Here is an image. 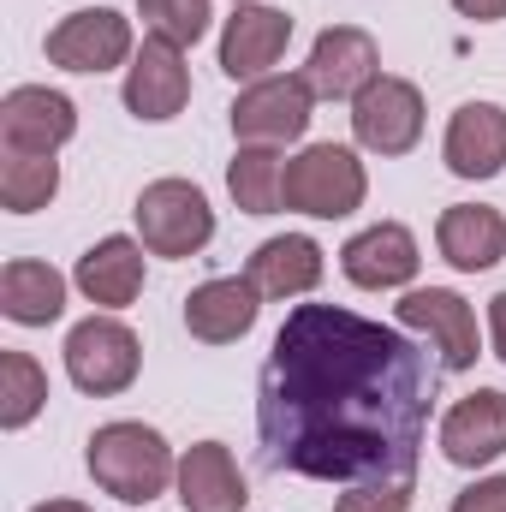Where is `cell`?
Masks as SVG:
<instances>
[{
    "label": "cell",
    "instance_id": "cell-1",
    "mask_svg": "<svg viewBox=\"0 0 506 512\" xmlns=\"http://www.w3.org/2000/svg\"><path fill=\"white\" fill-rule=\"evenodd\" d=\"M441 364L399 328L340 304H298L256 382V435L274 471L316 483H417Z\"/></svg>",
    "mask_w": 506,
    "mask_h": 512
},
{
    "label": "cell",
    "instance_id": "cell-2",
    "mask_svg": "<svg viewBox=\"0 0 506 512\" xmlns=\"http://www.w3.org/2000/svg\"><path fill=\"white\" fill-rule=\"evenodd\" d=\"M84 465H90L96 489L126 501V507H149L179 483V459H173L167 435L149 429V423H102L90 435Z\"/></svg>",
    "mask_w": 506,
    "mask_h": 512
},
{
    "label": "cell",
    "instance_id": "cell-3",
    "mask_svg": "<svg viewBox=\"0 0 506 512\" xmlns=\"http://www.w3.org/2000/svg\"><path fill=\"white\" fill-rule=\"evenodd\" d=\"M370 197V173L346 143H310L286 161V209L310 221H346Z\"/></svg>",
    "mask_w": 506,
    "mask_h": 512
},
{
    "label": "cell",
    "instance_id": "cell-4",
    "mask_svg": "<svg viewBox=\"0 0 506 512\" xmlns=\"http://www.w3.org/2000/svg\"><path fill=\"white\" fill-rule=\"evenodd\" d=\"M137 239L149 256H197L215 239V209L191 179H155L137 191Z\"/></svg>",
    "mask_w": 506,
    "mask_h": 512
},
{
    "label": "cell",
    "instance_id": "cell-5",
    "mask_svg": "<svg viewBox=\"0 0 506 512\" xmlns=\"http://www.w3.org/2000/svg\"><path fill=\"white\" fill-rule=\"evenodd\" d=\"M137 370H143V340L120 316H90L66 334V376H72L78 393L114 399L137 382Z\"/></svg>",
    "mask_w": 506,
    "mask_h": 512
},
{
    "label": "cell",
    "instance_id": "cell-6",
    "mask_svg": "<svg viewBox=\"0 0 506 512\" xmlns=\"http://www.w3.org/2000/svg\"><path fill=\"white\" fill-rule=\"evenodd\" d=\"M310 108H316V90L304 84V72H268V78H256V84L239 90L227 120H233L239 143L280 149V143H298L310 131Z\"/></svg>",
    "mask_w": 506,
    "mask_h": 512
},
{
    "label": "cell",
    "instance_id": "cell-7",
    "mask_svg": "<svg viewBox=\"0 0 506 512\" xmlns=\"http://www.w3.org/2000/svg\"><path fill=\"white\" fill-rule=\"evenodd\" d=\"M381 78V48L370 30L358 24H334L316 36L310 60H304V84L316 90V102H358Z\"/></svg>",
    "mask_w": 506,
    "mask_h": 512
},
{
    "label": "cell",
    "instance_id": "cell-8",
    "mask_svg": "<svg viewBox=\"0 0 506 512\" xmlns=\"http://www.w3.org/2000/svg\"><path fill=\"white\" fill-rule=\"evenodd\" d=\"M352 137L370 155H411L417 137H423V90L411 78H387L381 72L376 84L352 102Z\"/></svg>",
    "mask_w": 506,
    "mask_h": 512
},
{
    "label": "cell",
    "instance_id": "cell-9",
    "mask_svg": "<svg viewBox=\"0 0 506 512\" xmlns=\"http://www.w3.org/2000/svg\"><path fill=\"white\" fill-rule=\"evenodd\" d=\"M131 54V18H120L114 6H84L48 30V66L60 72H114L131 66Z\"/></svg>",
    "mask_w": 506,
    "mask_h": 512
},
{
    "label": "cell",
    "instance_id": "cell-10",
    "mask_svg": "<svg viewBox=\"0 0 506 512\" xmlns=\"http://www.w3.org/2000/svg\"><path fill=\"white\" fill-rule=\"evenodd\" d=\"M393 316H399V328L435 340L441 370H471V364L483 358V352H477V310H471L459 292H447V286H417V292H405V298L393 304Z\"/></svg>",
    "mask_w": 506,
    "mask_h": 512
},
{
    "label": "cell",
    "instance_id": "cell-11",
    "mask_svg": "<svg viewBox=\"0 0 506 512\" xmlns=\"http://www.w3.org/2000/svg\"><path fill=\"white\" fill-rule=\"evenodd\" d=\"M120 96H126L131 120H149V126L179 120V114H185V102H191V66H185V48H173V42L149 36V42L131 54L126 90H120Z\"/></svg>",
    "mask_w": 506,
    "mask_h": 512
},
{
    "label": "cell",
    "instance_id": "cell-12",
    "mask_svg": "<svg viewBox=\"0 0 506 512\" xmlns=\"http://www.w3.org/2000/svg\"><path fill=\"white\" fill-rule=\"evenodd\" d=\"M78 137V108L72 96L48 90V84H18L0 102V143L24 149V155H54L60 143Z\"/></svg>",
    "mask_w": 506,
    "mask_h": 512
},
{
    "label": "cell",
    "instance_id": "cell-13",
    "mask_svg": "<svg viewBox=\"0 0 506 512\" xmlns=\"http://www.w3.org/2000/svg\"><path fill=\"white\" fill-rule=\"evenodd\" d=\"M286 42H292V18L280 6L245 0V6H233V18L221 30V72L233 84H256V78H268L280 66Z\"/></svg>",
    "mask_w": 506,
    "mask_h": 512
},
{
    "label": "cell",
    "instance_id": "cell-14",
    "mask_svg": "<svg viewBox=\"0 0 506 512\" xmlns=\"http://www.w3.org/2000/svg\"><path fill=\"white\" fill-rule=\"evenodd\" d=\"M501 453H506V393L477 387L441 417V459L459 465V471H477V465H495Z\"/></svg>",
    "mask_w": 506,
    "mask_h": 512
},
{
    "label": "cell",
    "instance_id": "cell-15",
    "mask_svg": "<svg viewBox=\"0 0 506 512\" xmlns=\"http://www.w3.org/2000/svg\"><path fill=\"white\" fill-rule=\"evenodd\" d=\"M262 316V292H256L251 274H221V280H203L191 298H185V328L191 340L203 346H233L245 340Z\"/></svg>",
    "mask_w": 506,
    "mask_h": 512
},
{
    "label": "cell",
    "instance_id": "cell-16",
    "mask_svg": "<svg viewBox=\"0 0 506 512\" xmlns=\"http://www.w3.org/2000/svg\"><path fill=\"white\" fill-rule=\"evenodd\" d=\"M417 262H423V256H417V239H411V227H399V221H376V227L352 233L346 251H340L346 280L364 286V292L411 286V280H417Z\"/></svg>",
    "mask_w": 506,
    "mask_h": 512
},
{
    "label": "cell",
    "instance_id": "cell-17",
    "mask_svg": "<svg viewBox=\"0 0 506 512\" xmlns=\"http://www.w3.org/2000/svg\"><path fill=\"white\" fill-rule=\"evenodd\" d=\"M447 173L459 179H495L506 173V108L501 102H465L453 120H447Z\"/></svg>",
    "mask_w": 506,
    "mask_h": 512
},
{
    "label": "cell",
    "instance_id": "cell-18",
    "mask_svg": "<svg viewBox=\"0 0 506 512\" xmlns=\"http://www.w3.org/2000/svg\"><path fill=\"white\" fill-rule=\"evenodd\" d=\"M179 507L185 512H245L251 507V489L233 465V453L221 441H197L179 453Z\"/></svg>",
    "mask_w": 506,
    "mask_h": 512
},
{
    "label": "cell",
    "instance_id": "cell-19",
    "mask_svg": "<svg viewBox=\"0 0 506 512\" xmlns=\"http://www.w3.org/2000/svg\"><path fill=\"white\" fill-rule=\"evenodd\" d=\"M435 245L459 274H483L506 256V215L489 203H453V209H441Z\"/></svg>",
    "mask_w": 506,
    "mask_h": 512
},
{
    "label": "cell",
    "instance_id": "cell-20",
    "mask_svg": "<svg viewBox=\"0 0 506 512\" xmlns=\"http://www.w3.org/2000/svg\"><path fill=\"white\" fill-rule=\"evenodd\" d=\"M72 286H78L90 304H102V310H126L131 298L143 292V239L114 233V239L90 245V251L78 256Z\"/></svg>",
    "mask_w": 506,
    "mask_h": 512
},
{
    "label": "cell",
    "instance_id": "cell-21",
    "mask_svg": "<svg viewBox=\"0 0 506 512\" xmlns=\"http://www.w3.org/2000/svg\"><path fill=\"white\" fill-rule=\"evenodd\" d=\"M322 245L316 239H304V233H280V239H262L251 256V274L256 292L262 298H304V292H316L322 286Z\"/></svg>",
    "mask_w": 506,
    "mask_h": 512
},
{
    "label": "cell",
    "instance_id": "cell-22",
    "mask_svg": "<svg viewBox=\"0 0 506 512\" xmlns=\"http://www.w3.org/2000/svg\"><path fill=\"white\" fill-rule=\"evenodd\" d=\"M60 310H66V274L60 268L30 262V256H18V262L0 268V316L6 322L48 328V322H60Z\"/></svg>",
    "mask_w": 506,
    "mask_h": 512
},
{
    "label": "cell",
    "instance_id": "cell-23",
    "mask_svg": "<svg viewBox=\"0 0 506 512\" xmlns=\"http://www.w3.org/2000/svg\"><path fill=\"white\" fill-rule=\"evenodd\" d=\"M227 191L245 215H280L286 209V161L268 143H239L233 167H227Z\"/></svg>",
    "mask_w": 506,
    "mask_h": 512
},
{
    "label": "cell",
    "instance_id": "cell-24",
    "mask_svg": "<svg viewBox=\"0 0 506 512\" xmlns=\"http://www.w3.org/2000/svg\"><path fill=\"white\" fill-rule=\"evenodd\" d=\"M60 191V161L54 155H24V149H6L0 155V203L12 215H36L48 209Z\"/></svg>",
    "mask_w": 506,
    "mask_h": 512
},
{
    "label": "cell",
    "instance_id": "cell-25",
    "mask_svg": "<svg viewBox=\"0 0 506 512\" xmlns=\"http://www.w3.org/2000/svg\"><path fill=\"white\" fill-rule=\"evenodd\" d=\"M42 405H48V370L30 352H0V429L36 423Z\"/></svg>",
    "mask_w": 506,
    "mask_h": 512
},
{
    "label": "cell",
    "instance_id": "cell-26",
    "mask_svg": "<svg viewBox=\"0 0 506 512\" xmlns=\"http://www.w3.org/2000/svg\"><path fill=\"white\" fill-rule=\"evenodd\" d=\"M137 18H143L149 36H161V42H173V48H197V42L209 36L215 6H209V0H137Z\"/></svg>",
    "mask_w": 506,
    "mask_h": 512
},
{
    "label": "cell",
    "instance_id": "cell-27",
    "mask_svg": "<svg viewBox=\"0 0 506 512\" xmlns=\"http://www.w3.org/2000/svg\"><path fill=\"white\" fill-rule=\"evenodd\" d=\"M411 495H417V483H352L334 512H411Z\"/></svg>",
    "mask_w": 506,
    "mask_h": 512
},
{
    "label": "cell",
    "instance_id": "cell-28",
    "mask_svg": "<svg viewBox=\"0 0 506 512\" xmlns=\"http://www.w3.org/2000/svg\"><path fill=\"white\" fill-rule=\"evenodd\" d=\"M453 512H506V477H483L465 495H453Z\"/></svg>",
    "mask_w": 506,
    "mask_h": 512
},
{
    "label": "cell",
    "instance_id": "cell-29",
    "mask_svg": "<svg viewBox=\"0 0 506 512\" xmlns=\"http://www.w3.org/2000/svg\"><path fill=\"white\" fill-rule=\"evenodd\" d=\"M453 12H465V18H477V24H501L506 0H453Z\"/></svg>",
    "mask_w": 506,
    "mask_h": 512
},
{
    "label": "cell",
    "instance_id": "cell-30",
    "mask_svg": "<svg viewBox=\"0 0 506 512\" xmlns=\"http://www.w3.org/2000/svg\"><path fill=\"white\" fill-rule=\"evenodd\" d=\"M489 334H495V358L506 364V292L489 298Z\"/></svg>",
    "mask_w": 506,
    "mask_h": 512
},
{
    "label": "cell",
    "instance_id": "cell-31",
    "mask_svg": "<svg viewBox=\"0 0 506 512\" xmlns=\"http://www.w3.org/2000/svg\"><path fill=\"white\" fill-rule=\"evenodd\" d=\"M30 512H90L84 501H42V507H30Z\"/></svg>",
    "mask_w": 506,
    "mask_h": 512
},
{
    "label": "cell",
    "instance_id": "cell-32",
    "mask_svg": "<svg viewBox=\"0 0 506 512\" xmlns=\"http://www.w3.org/2000/svg\"><path fill=\"white\" fill-rule=\"evenodd\" d=\"M233 6H245V0H233Z\"/></svg>",
    "mask_w": 506,
    "mask_h": 512
}]
</instances>
